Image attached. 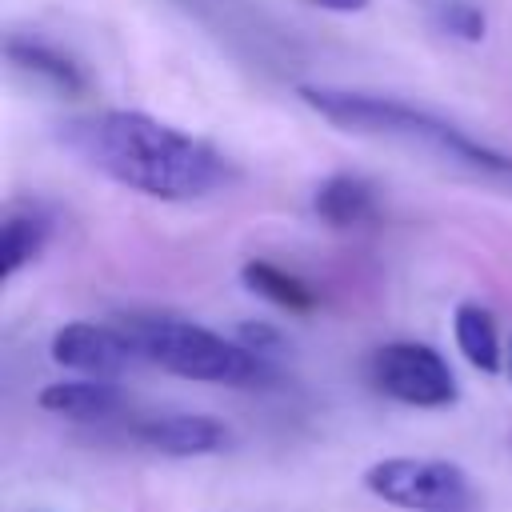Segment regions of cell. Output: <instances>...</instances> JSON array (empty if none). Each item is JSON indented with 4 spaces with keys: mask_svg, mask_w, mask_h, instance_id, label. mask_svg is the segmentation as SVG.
I'll return each mask as SVG.
<instances>
[{
    "mask_svg": "<svg viewBox=\"0 0 512 512\" xmlns=\"http://www.w3.org/2000/svg\"><path fill=\"white\" fill-rule=\"evenodd\" d=\"M56 144L96 176L148 200H200L236 180L232 160L208 140L132 108H96L56 124Z\"/></svg>",
    "mask_w": 512,
    "mask_h": 512,
    "instance_id": "6da1fadb",
    "label": "cell"
},
{
    "mask_svg": "<svg viewBox=\"0 0 512 512\" xmlns=\"http://www.w3.org/2000/svg\"><path fill=\"white\" fill-rule=\"evenodd\" d=\"M296 96L304 108H312L320 120H328L344 132L396 140V144L420 148V152H428L452 168H464L472 176L500 180L512 188V156L508 152H496V148L472 140L464 128L448 124L444 116H436L428 108H416V104L396 100V96L332 88V84H300Z\"/></svg>",
    "mask_w": 512,
    "mask_h": 512,
    "instance_id": "7a4b0ae2",
    "label": "cell"
},
{
    "mask_svg": "<svg viewBox=\"0 0 512 512\" xmlns=\"http://www.w3.org/2000/svg\"><path fill=\"white\" fill-rule=\"evenodd\" d=\"M144 364L196 384H252L268 372L264 356L184 316H124L120 320Z\"/></svg>",
    "mask_w": 512,
    "mask_h": 512,
    "instance_id": "3957f363",
    "label": "cell"
},
{
    "mask_svg": "<svg viewBox=\"0 0 512 512\" xmlns=\"http://www.w3.org/2000/svg\"><path fill=\"white\" fill-rule=\"evenodd\" d=\"M364 488L404 512H476L480 496L468 472L436 456H384L364 468Z\"/></svg>",
    "mask_w": 512,
    "mask_h": 512,
    "instance_id": "277c9868",
    "label": "cell"
},
{
    "mask_svg": "<svg viewBox=\"0 0 512 512\" xmlns=\"http://www.w3.org/2000/svg\"><path fill=\"white\" fill-rule=\"evenodd\" d=\"M368 380L396 404L408 408H448L460 400L452 364L420 340H392L368 356Z\"/></svg>",
    "mask_w": 512,
    "mask_h": 512,
    "instance_id": "5b68a950",
    "label": "cell"
},
{
    "mask_svg": "<svg viewBox=\"0 0 512 512\" xmlns=\"http://www.w3.org/2000/svg\"><path fill=\"white\" fill-rule=\"evenodd\" d=\"M48 352L60 368H72L80 376H100V380H116L120 372L140 364V348L124 332V324H96V320H72L56 328Z\"/></svg>",
    "mask_w": 512,
    "mask_h": 512,
    "instance_id": "8992f818",
    "label": "cell"
},
{
    "mask_svg": "<svg viewBox=\"0 0 512 512\" xmlns=\"http://www.w3.org/2000/svg\"><path fill=\"white\" fill-rule=\"evenodd\" d=\"M132 436L160 456H208L228 444V424L204 412H168L140 420Z\"/></svg>",
    "mask_w": 512,
    "mask_h": 512,
    "instance_id": "52a82bcc",
    "label": "cell"
},
{
    "mask_svg": "<svg viewBox=\"0 0 512 512\" xmlns=\"http://www.w3.org/2000/svg\"><path fill=\"white\" fill-rule=\"evenodd\" d=\"M312 212L328 228H360L376 220V188L356 172H332L312 192Z\"/></svg>",
    "mask_w": 512,
    "mask_h": 512,
    "instance_id": "ba28073f",
    "label": "cell"
},
{
    "mask_svg": "<svg viewBox=\"0 0 512 512\" xmlns=\"http://www.w3.org/2000/svg\"><path fill=\"white\" fill-rule=\"evenodd\" d=\"M36 404L52 416H68V420H104L124 404V392L112 380L100 376H76V380H56L44 384Z\"/></svg>",
    "mask_w": 512,
    "mask_h": 512,
    "instance_id": "9c48e42d",
    "label": "cell"
},
{
    "mask_svg": "<svg viewBox=\"0 0 512 512\" xmlns=\"http://www.w3.org/2000/svg\"><path fill=\"white\" fill-rule=\"evenodd\" d=\"M52 240V216L40 204H12L0 224V280L24 272Z\"/></svg>",
    "mask_w": 512,
    "mask_h": 512,
    "instance_id": "30bf717a",
    "label": "cell"
},
{
    "mask_svg": "<svg viewBox=\"0 0 512 512\" xmlns=\"http://www.w3.org/2000/svg\"><path fill=\"white\" fill-rule=\"evenodd\" d=\"M8 60L20 68V72H28V76H36V80H44L48 88H56V92H64V96H80L84 88H88V80H84V72L64 56V52H56L52 44H44V40H28V36H8Z\"/></svg>",
    "mask_w": 512,
    "mask_h": 512,
    "instance_id": "8fae6325",
    "label": "cell"
},
{
    "mask_svg": "<svg viewBox=\"0 0 512 512\" xmlns=\"http://www.w3.org/2000/svg\"><path fill=\"white\" fill-rule=\"evenodd\" d=\"M240 280H244L248 292H256L260 300H268V304H276V308H284V312L304 316V312L316 308V288L304 284L300 276L284 272V268L272 264V260H248V264L240 268Z\"/></svg>",
    "mask_w": 512,
    "mask_h": 512,
    "instance_id": "7c38bea8",
    "label": "cell"
},
{
    "mask_svg": "<svg viewBox=\"0 0 512 512\" xmlns=\"http://www.w3.org/2000/svg\"><path fill=\"white\" fill-rule=\"evenodd\" d=\"M452 336H456V348L464 352V360L480 372H500L504 364V352H500V332H496V320L488 308L480 304H460L452 312Z\"/></svg>",
    "mask_w": 512,
    "mask_h": 512,
    "instance_id": "4fadbf2b",
    "label": "cell"
},
{
    "mask_svg": "<svg viewBox=\"0 0 512 512\" xmlns=\"http://www.w3.org/2000/svg\"><path fill=\"white\" fill-rule=\"evenodd\" d=\"M440 24H444V32H452L460 40H480L484 36V12L476 4H468V0L444 4L440 8Z\"/></svg>",
    "mask_w": 512,
    "mask_h": 512,
    "instance_id": "5bb4252c",
    "label": "cell"
},
{
    "mask_svg": "<svg viewBox=\"0 0 512 512\" xmlns=\"http://www.w3.org/2000/svg\"><path fill=\"white\" fill-rule=\"evenodd\" d=\"M240 344L252 348L256 356H272V352L280 348V332L268 328V324H244V328H240Z\"/></svg>",
    "mask_w": 512,
    "mask_h": 512,
    "instance_id": "9a60e30c",
    "label": "cell"
},
{
    "mask_svg": "<svg viewBox=\"0 0 512 512\" xmlns=\"http://www.w3.org/2000/svg\"><path fill=\"white\" fill-rule=\"evenodd\" d=\"M312 8H324V12H360L368 0H304Z\"/></svg>",
    "mask_w": 512,
    "mask_h": 512,
    "instance_id": "2e32d148",
    "label": "cell"
},
{
    "mask_svg": "<svg viewBox=\"0 0 512 512\" xmlns=\"http://www.w3.org/2000/svg\"><path fill=\"white\" fill-rule=\"evenodd\" d=\"M508 376H512V348H508Z\"/></svg>",
    "mask_w": 512,
    "mask_h": 512,
    "instance_id": "e0dca14e",
    "label": "cell"
}]
</instances>
